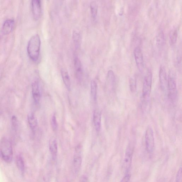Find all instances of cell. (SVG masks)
Instances as JSON below:
<instances>
[{"mask_svg":"<svg viewBox=\"0 0 182 182\" xmlns=\"http://www.w3.org/2000/svg\"><path fill=\"white\" fill-rule=\"evenodd\" d=\"M41 43L40 36L38 34L33 36L28 41V53L30 58L33 61H37L39 58Z\"/></svg>","mask_w":182,"mask_h":182,"instance_id":"1","label":"cell"},{"mask_svg":"<svg viewBox=\"0 0 182 182\" xmlns=\"http://www.w3.org/2000/svg\"><path fill=\"white\" fill-rule=\"evenodd\" d=\"M0 150L3 158L5 162L10 163L13 159V153L11 143L6 138H3L0 142Z\"/></svg>","mask_w":182,"mask_h":182,"instance_id":"2","label":"cell"},{"mask_svg":"<svg viewBox=\"0 0 182 182\" xmlns=\"http://www.w3.org/2000/svg\"><path fill=\"white\" fill-rule=\"evenodd\" d=\"M152 80V74L151 72L149 71L145 75L142 90L143 100L144 103H147L149 99L151 91Z\"/></svg>","mask_w":182,"mask_h":182,"instance_id":"3","label":"cell"},{"mask_svg":"<svg viewBox=\"0 0 182 182\" xmlns=\"http://www.w3.org/2000/svg\"><path fill=\"white\" fill-rule=\"evenodd\" d=\"M82 146L81 145H78L75 148V152L73 158V166L74 173L75 174L79 173L81 168L82 158Z\"/></svg>","mask_w":182,"mask_h":182,"instance_id":"4","label":"cell"},{"mask_svg":"<svg viewBox=\"0 0 182 182\" xmlns=\"http://www.w3.org/2000/svg\"><path fill=\"white\" fill-rule=\"evenodd\" d=\"M134 150L133 144L130 143L127 147L123 162V168L125 172H128L130 169Z\"/></svg>","mask_w":182,"mask_h":182,"instance_id":"5","label":"cell"},{"mask_svg":"<svg viewBox=\"0 0 182 182\" xmlns=\"http://www.w3.org/2000/svg\"><path fill=\"white\" fill-rule=\"evenodd\" d=\"M167 87L169 92V97L170 99L174 100L176 95V82L175 75L172 71H170L169 74Z\"/></svg>","mask_w":182,"mask_h":182,"instance_id":"6","label":"cell"},{"mask_svg":"<svg viewBox=\"0 0 182 182\" xmlns=\"http://www.w3.org/2000/svg\"><path fill=\"white\" fill-rule=\"evenodd\" d=\"M145 144L147 152L149 153L153 152L154 147V133L152 129L149 127L147 128L145 133Z\"/></svg>","mask_w":182,"mask_h":182,"instance_id":"7","label":"cell"},{"mask_svg":"<svg viewBox=\"0 0 182 182\" xmlns=\"http://www.w3.org/2000/svg\"><path fill=\"white\" fill-rule=\"evenodd\" d=\"M134 55L137 66L139 70L142 71L144 68V58L141 49L139 47L134 49Z\"/></svg>","mask_w":182,"mask_h":182,"instance_id":"8","label":"cell"},{"mask_svg":"<svg viewBox=\"0 0 182 182\" xmlns=\"http://www.w3.org/2000/svg\"><path fill=\"white\" fill-rule=\"evenodd\" d=\"M32 9L34 19L35 20L39 19L41 13V2L39 0H33L32 1Z\"/></svg>","mask_w":182,"mask_h":182,"instance_id":"9","label":"cell"},{"mask_svg":"<svg viewBox=\"0 0 182 182\" xmlns=\"http://www.w3.org/2000/svg\"><path fill=\"white\" fill-rule=\"evenodd\" d=\"M159 77L161 87L163 90H164L167 87L168 78L166 70L163 66L160 68Z\"/></svg>","mask_w":182,"mask_h":182,"instance_id":"10","label":"cell"},{"mask_svg":"<svg viewBox=\"0 0 182 182\" xmlns=\"http://www.w3.org/2000/svg\"><path fill=\"white\" fill-rule=\"evenodd\" d=\"M32 94L33 99L36 104L39 102L40 99V92L38 82L33 83L32 86Z\"/></svg>","mask_w":182,"mask_h":182,"instance_id":"11","label":"cell"},{"mask_svg":"<svg viewBox=\"0 0 182 182\" xmlns=\"http://www.w3.org/2000/svg\"><path fill=\"white\" fill-rule=\"evenodd\" d=\"M74 68L77 78L79 80H81L83 76V68L81 62L77 58L74 59Z\"/></svg>","mask_w":182,"mask_h":182,"instance_id":"12","label":"cell"},{"mask_svg":"<svg viewBox=\"0 0 182 182\" xmlns=\"http://www.w3.org/2000/svg\"><path fill=\"white\" fill-rule=\"evenodd\" d=\"M14 21L13 19H8L5 21L2 27V32L4 34H9L14 27Z\"/></svg>","mask_w":182,"mask_h":182,"instance_id":"13","label":"cell"},{"mask_svg":"<svg viewBox=\"0 0 182 182\" xmlns=\"http://www.w3.org/2000/svg\"><path fill=\"white\" fill-rule=\"evenodd\" d=\"M101 114L100 111L95 110L93 114V122L96 131L99 132L101 127Z\"/></svg>","mask_w":182,"mask_h":182,"instance_id":"14","label":"cell"},{"mask_svg":"<svg viewBox=\"0 0 182 182\" xmlns=\"http://www.w3.org/2000/svg\"><path fill=\"white\" fill-rule=\"evenodd\" d=\"M49 149L53 159L55 160L58 153V143L56 139L53 138L50 140L49 144Z\"/></svg>","mask_w":182,"mask_h":182,"instance_id":"15","label":"cell"},{"mask_svg":"<svg viewBox=\"0 0 182 182\" xmlns=\"http://www.w3.org/2000/svg\"><path fill=\"white\" fill-rule=\"evenodd\" d=\"M61 74L63 82L66 87L69 90L71 89V82L68 72L64 69L61 70Z\"/></svg>","mask_w":182,"mask_h":182,"instance_id":"16","label":"cell"},{"mask_svg":"<svg viewBox=\"0 0 182 182\" xmlns=\"http://www.w3.org/2000/svg\"><path fill=\"white\" fill-rule=\"evenodd\" d=\"M28 124L32 131H35L38 126V121L36 117L33 114H30L28 116Z\"/></svg>","mask_w":182,"mask_h":182,"instance_id":"17","label":"cell"},{"mask_svg":"<svg viewBox=\"0 0 182 182\" xmlns=\"http://www.w3.org/2000/svg\"><path fill=\"white\" fill-rule=\"evenodd\" d=\"M97 83L94 80H92L91 83V92L92 98L94 101H96L97 99Z\"/></svg>","mask_w":182,"mask_h":182,"instance_id":"18","label":"cell"},{"mask_svg":"<svg viewBox=\"0 0 182 182\" xmlns=\"http://www.w3.org/2000/svg\"><path fill=\"white\" fill-rule=\"evenodd\" d=\"M115 81V77L114 72L112 70H109L107 75V81L108 84L110 85V87L112 89L114 87Z\"/></svg>","mask_w":182,"mask_h":182,"instance_id":"19","label":"cell"},{"mask_svg":"<svg viewBox=\"0 0 182 182\" xmlns=\"http://www.w3.org/2000/svg\"><path fill=\"white\" fill-rule=\"evenodd\" d=\"M90 8L92 17L93 19H95L97 18L98 11V6L97 2L94 1L91 2L90 4Z\"/></svg>","mask_w":182,"mask_h":182,"instance_id":"20","label":"cell"},{"mask_svg":"<svg viewBox=\"0 0 182 182\" xmlns=\"http://www.w3.org/2000/svg\"><path fill=\"white\" fill-rule=\"evenodd\" d=\"M177 37V30L176 28H174L171 31L169 35V41L171 45H174L176 43Z\"/></svg>","mask_w":182,"mask_h":182,"instance_id":"21","label":"cell"},{"mask_svg":"<svg viewBox=\"0 0 182 182\" xmlns=\"http://www.w3.org/2000/svg\"><path fill=\"white\" fill-rule=\"evenodd\" d=\"M165 38L164 33L162 31H161L157 35L156 38V44L157 46L162 47L164 44Z\"/></svg>","mask_w":182,"mask_h":182,"instance_id":"22","label":"cell"},{"mask_svg":"<svg viewBox=\"0 0 182 182\" xmlns=\"http://www.w3.org/2000/svg\"><path fill=\"white\" fill-rule=\"evenodd\" d=\"M81 36L80 33L78 31L74 30L73 33V38L75 44V45L78 47L80 44V40H81Z\"/></svg>","mask_w":182,"mask_h":182,"instance_id":"23","label":"cell"},{"mask_svg":"<svg viewBox=\"0 0 182 182\" xmlns=\"http://www.w3.org/2000/svg\"><path fill=\"white\" fill-rule=\"evenodd\" d=\"M129 88L131 92L134 93L136 91L137 88L136 80L134 78H131L129 81Z\"/></svg>","mask_w":182,"mask_h":182,"instance_id":"24","label":"cell"},{"mask_svg":"<svg viewBox=\"0 0 182 182\" xmlns=\"http://www.w3.org/2000/svg\"><path fill=\"white\" fill-rule=\"evenodd\" d=\"M17 165L18 168L21 171H24V160L21 156L18 157L17 159Z\"/></svg>","mask_w":182,"mask_h":182,"instance_id":"25","label":"cell"},{"mask_svg":"<svg viewBox=\"0 0 182 182\" xmlns=\"http://www.w3.org/2000/svg\"><path fill=\"white\" fill-rule=\"evenodd\" d=\"M51 124L52 129L53 131H56L58 129V124L57 123L56 116L55 115H54L51 120Z\"/></svg>","mask_w":182,"mask_h":182,"instance_id":"26","label":"cell"},{"mask_svg":"<svg viewBox=\"0 0 182 182\" xmlns=\"http://www.w3.org/2000/svg\"><path fill=\"white\" fill-rule=\"evenodd\" d=\"M12 124L13 128L16 130L18 127V120L17 117L13 116L12 118Z\"/></svg>","mask_w":182,"mask_h":182,"instance_id":"27","label":"cell"},{"mask_svg":"<svg viewBox=\"0 0 182 182\" xmlns=\"http://www.w3.org/2000/svg\"><path fill=\"white\" fill-rule=\"evenodd\" d=\"M182 176V169L180 168L179 169L177 174L176 178V182H179L181 180Z\"/></svg>","mask_w":182,"mask_h":182,"instance_id":"28","label":"cell"},{"mask_svg":"<svg viewBox=\"0 0 182 182\" xmlns=\"http://www.w3.org/2000/svg\"><path fill=\"white\" fill-rule=\"evenodd\" d=\"M131 176L129 174H127L125 176L120 182H129Z\"/></svg>","mask_w":182,"mask_h":182,"instance_id":"29","label":"cell"},{"mask_svg":"<svg viewBox=\"0 0 182 182\" xmlns=\"http://www.w3.org/2000/svg\"><path fill=\"white\" fill-rule=\"evenodd\" d=\"M79 182H89V181L86 176L83 175L80 178Z\"/></svg>","mask_w":182,"mask_h":182,"instance_id":"30","label":"cell"}]
</instances>
